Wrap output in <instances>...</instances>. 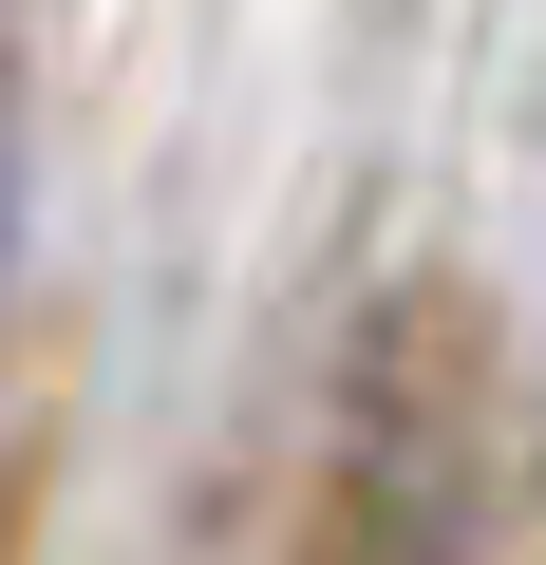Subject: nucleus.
Masks as SVG:
<instances>
[{
	"label": "nucleus",
	"instance_id": "obj_1",
	"mask_svg": "<svg viewBox=\"0 0 546 565\" xmlns=\"http://www.w3.org/2000/svg\"><path fill=\"white\" fill-rule=\"evenodd\" d=\"M0 245H20V95H0Z\"/></svg>",
	"mask_w": 546,
	"mask_h": 565
}]
</instances>
